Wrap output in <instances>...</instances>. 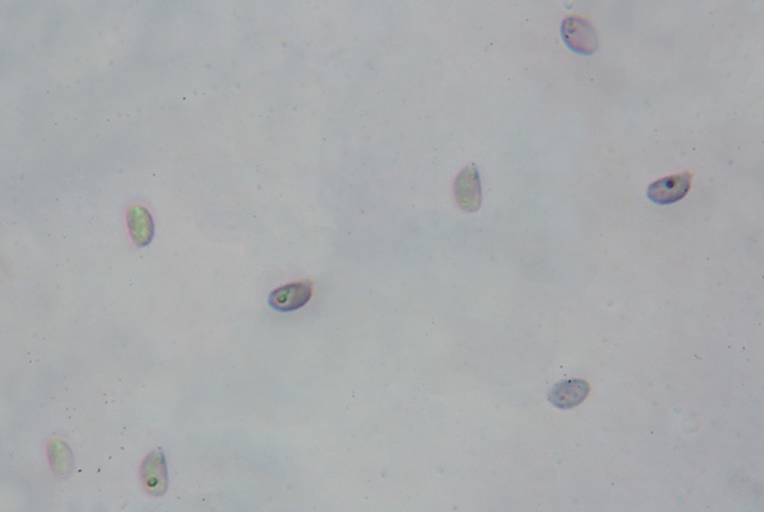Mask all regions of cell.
I'll return each mask as SVG.
<instances>
[{
	"mask_svg": "<svg viewBox=\"0 0 764 512\" xmlns=\"http://www.w3.org/2000/svg\"><path fill=\"white\" fill-rule=\"evenodd\" d=\"M562 35L564 43L574 53L589 56L599 49V39L594 28L582 18L573 15L564 19Z\"/></svg>",
	"mask_w": 764,
	"mask_h": 512,
	"instance_id": "cell-1",
	"label": "cell"
},
{
	"mask_svg": "<svg viewBox=\"0 0 764 512\" xmlns=\"http://www.w3.org/2000/svg\"><path fill=\"white\" fill-rule=\"evenodd\" d=\"M692 182L693 174L689 173V172L668 176L648 186L647 196L656 205H673V203L682 200L687 195L690 187H692Z\"/></svg>",
	"mask_w": 764,
	"mask_h": 512,
	"instance_id": "cell-2",
	"label": "cell"
},
{
	"mask_svg": "<svg viewBox=\"0 0 764 512\" xmlns=\"http://www.w3.org/2000/svg\"><path fill=\"white\" fill-rule=\"evenodd\" d=\"M140 477L146 493L154 498L165 495L169 488V474L164 453L161 451L151 452L141 466Z\"/></svg>",
	"mask_w": 764,
	"mask_h": 512,
	"instance_id": "cell-3",
	"label": "cell"
},
{
	"mask_svg": "<svg viewBox=\"0 0 764 512\" xmlns=\"http://www.w3.org/2000/svg\"><path fill=\"white\" fill-rule=\"evenodd\" d=\"M312 291L313 286L311 281L296 282V284L282 286L271 293L269 305L276 312H294L311 301Z\"/></svg>",
	"mask_w": 764,
	"mask_h": 512,
	"instance_id": "cell-4",
	"label": "cell"
},
{
	"mask_svg": "<svg viewBox=\"0 0 764 512\" xmlns=\"http://www.w3.org/2000/svg\"><path fill=\"white\" fill-rule=\"evenodd\" d=\"M454 195L458 205L467 212H476L481 205L480 173L474 166L465 167L454 182Z\"/></svg>",
	"mask_w": 764,
	"mask_h": 512,
	"instance_id": "cell-5",
	"label": "cell"
},
{
	"mask_svg": "<svg viewBox=\"0 0 764 512\" xmlns=\"http://www.w3.org/2000/svg\"><path fill=\"white\" fill-rule=\"evenodd\" d=\"M590 390V385L582 379L560 381L548 394V401L560 410L573 409L587 399Z\"/></svg>",
	"mask_w": 764,
	"mask_h": 512,
	"instance_id": "cell-6",
	"label": "cell"
},
{
	"mask_svg": "<svg viewBox=\"0 0 764 512\" xmlns=\"http://www.w3.org/2000/svg\"><path fill=\"white\" fill-rule=\"evenodd\" d=\"M130 233L138 247H145L152 242L154 235V223L151 214L143 206L135 205L128 211Z\"/></svg>",
	"mask_w": 764,
	"mask_h": 512,
	"instance_id": "cell-7",
	"label": "cell"
},
{
	"mask_svg": "<svg viewBox=\"0 0 764 512\" xmlns=\"http://www.w3.org/2000/svg\"><path fill=\"white\" fill-rule=\"evenodd\" d=\"M49 458L51 471L57 479H67L70 478L75 462H73L71 449L64 441L55 439L50 443Z\"/></svg>",
	"mask_w": 764,
	"mask_h": 512,
	"instance_id": "cell-8",
	"label": "cell"
}]
</instances>
